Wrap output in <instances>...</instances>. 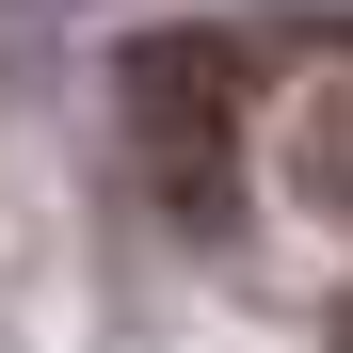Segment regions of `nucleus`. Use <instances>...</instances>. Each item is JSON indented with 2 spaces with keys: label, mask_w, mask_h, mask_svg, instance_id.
I'll list each match as a JSON object with an SVG mask.
<instances>
[{
  "label": "nucleus",
  "mask_w": 353,
  "mask_h": 353,
  "mask_svg": "<svg viewBox=\"0 0 353 353\" xmlns=\"http://www.w3.org/2000/svg\"><path fill=\"white\" fill-rule=\"evenodd\" d=\"M112 97H129V161L176 225L241 209V32H145Z\"/></svg>",
  "instance_id": "1"
},
{
  "label": "nucleus",
  "mask_w": 353,
  "mask_h": 353,
  "mask_svg": "<svg viewBox=\"0 0 353 353\" xmlns=\"http://www.w3.org/2000/svg\"><path fill=\"white\" fill-rule=\"evenodd\" d=\"M289 193L321 225H353V17L305 32V97H289Z\"/></svg>",
  "instance_id": "2"
}]
</instances>
